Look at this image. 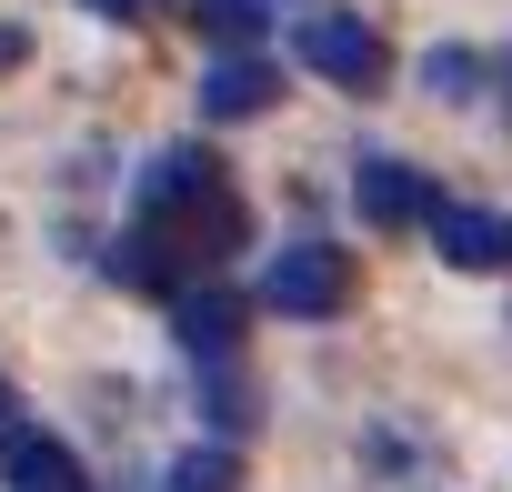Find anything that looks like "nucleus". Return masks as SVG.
<instances>
[{
  "instance_id": "obj_1",
  "label": "nucleus",
  "mask_w": 512,
  "mask_h": 492,
  "mask_svg": "<svg viewBox=\"0 0 512 492\" xmlns=\"http://www.w3.org/2000/svg\"><path fill=\"white\" fill-rule=\"evenodd\" d=\"M262 302L292 312V322H332V312L352 302V262L332 252V241H292V252L262 272Z\"/></svg>"
},
{
  "instance_id": "obj_2",
  "label": "nucleus",
  "mask_w": 512,
  "mask_h": 492,
  "mask_svg": "<svg viewBox=\"0 0 512 492\" xmlns=\"http://www.w3.org/2000/svg\"><path fill=\"white\" fill-rule=\"evenodd\" d=\"M302 71H322V81H342V91H382L392 51H382L372 21H352V11H312V21H302Z\"/></svg>"
},
{
  "instance_id": "obj_3",
  "label": "nucleus",
  "mask_w": 512,
  "mask_h": 492,
  "mask_svg": "<svg viewBox=\"0 0 512 492\" xmlns=\"http://www.w3.org/2000/svg\"><path fill=\"white\" fill-rule=\"evenodd\" d=\"M151 231H161V272H171V262H221L231 241H241V191H231V181H211V191H191V201L151 211Z\"/></svg>"
},
{
  "instance_id": "obj_4",
  "label": "nucleus",
  "mask_w": 512,
  "mask_h": 492,
  "mask_svg": "<svg viewBox=\"0 0 512 492\" xmlns=\"http://www.w3.org/2000/svg\"><path fill=\"white\" fill-rule=\"evenodd\" d=\"M352 201H362L372 231H412V221H432V181H422L412 161H392V151H372V161L352 171Z\"/></svg>"
},
{
  "instance_id": "obj_5",
  "label": "nucleus",
  "mask_w": 512,
  "mask_h": 492,
  "mask_svg": "<svg viewBox=\"0 0 512 492\" xmlns=\"http://www.w3.org/2000/svg\"><path fill=\"white\" fill-rule=\"evenodd\" d=\"M432 241H442L452 272H502L512 262V221L482 211V201H432Z\"/></svg>"
},
{
  "instance_id": "obj_6",
  "label": "nucleus",
  "mask_w": 512,
  "mask_h": 492,
  "mask_svg": "<svg viewBox=\"0 0 512 492\" xmlns=\"http://www.w3.org/2000/svg\"><path fill=\"white\" fill-rule=\"evenodd\" d=\"M272 101H282V71L262 51H221L211 81H201V111L211 121H251V111H272Z\"/></svg>"
},
{
  "instance_id": "obj_7",
  "label": "nucleus",
  "mask_w": 512,
  "mask_h": 492,
  "mask_svg": "<svg viewBox=\"0 0 512 492\" xmlns=\"http://www.w3.org/2000/svg\"><path fill=\"white\" fill-rule=\"evenodd\" d=\"M0 482L11 492H81V462H71V442H51V432H0Z\"/></svg>"
},
{
  "instance_id": "obj_8",
  "label": "nucleus",
  "mask_w": 512,
  "mask_h": 492,
  "mask_svg": "<svg viewBox=\"0 0 512 492\" xmlns=\"http://www.w3.org/2000/svg\"><path fill=\"white\" fill-rule=\"evenodd\" d=\"M211 181H221V161H211L201 141H171V151H151V171H141L131 201H141V221H151V211H171V201H191V191H211Z\"/></svg>"
},
{
  "instance_id": "obj_9",
  "label": "nucleus",
  "mask_w": 512,
  "mask_h": 492,
  "mask_svg": "<svg viewBox=\"0 0 512 492\" xmlns=\"http://www.w3.org/2000/svg\"><path fill=\"white\" fill-rule=\"evenodd\" d=\"M171 332H181L191 362H231V352H241V302H231V292H181Z\"/></svg>"
},
{
  "instance_id": "obj_10",
  "label": "nucleus",
  "mask_w": 512,
  "mask_h": 492,
  "mask_svg": "<svg viewBox=\"0 0 512 492\" xmlns=\"http://www.w3.org/2000/svg\"><path fill=\"white\" fill-rule=\"evenodd\" d=\"M151 492H241V462H231L221 442H201V452H171Z\"/></svg>"
},
{
  "instance_id": "obj_11",
  "label": "nucleus",
  "mask_w": 512,
  "mask_h": 492,
  "mask_svg": "<svg viewBox=\"0 0 512 492\" xmlns=\"http://www.w3.org/2000/svg\"><path fill=\"white\" fill-rule=\"evenodd\" d=\"M201 412H211L221 432H251V382H241L231 362H201Z\"/></svg>"
},
{
  "instance_id": "obj_12",
  "label": "nucleus",
  "mask_w": 512,
  "mask_h": 492,
  "mask_svg": "<svg viewBox=\"0 0 512 492\" xmlns=\"http://www.w3.org/2000/svg\"><path fill=\"white\" fill-rule=\"evenodd\" d=\"M201 31L221 51H251V41H262V0H201Z\"/></svg>"
},
{
  "instance_id": "obj_13",
  "label": "nucleus",
  "mask_w": 512,
  "mask_h": 492,
  "mask_svg": "<svg viewBox=\"0 0 512 492\" xmlns=\"http://www.w3.org/2000/svg\"><path fill=\"white\" fill-rule=\"evenodd\" d=\"M432 91L442 101H472V51H432Z\"/></svg>"
},
{
  "instance_id": "obj_14",
  "label": "nucleus",
  "mask_w": 512,
  "mask_h": 492,
  "mask_svg": "<svg viewBox=\"0 0 512 492\" xmlns=\"http://www.w3.org/2000/svg\"><path fill=\"white\" fill-rule=\"evenodd\" d=\"M91 11H101V21H141V11H151V0H91Z\"/></svg>"
},
{
  "instance_id": "obj_15",
  "label": "nucleus",
  "mask_w": 512,
  "mask_h": 492,
  "mask_svg": "<svg viewBox=\"0 0 512 492\" xmlns=\"http://www.w3.org/2000/svg\"><path fill=\"white\" fill-rule=\"evenodd\" d=\"M11 412H21V402H11V382H0V432H11Z\"/></svg>"
}]
</instances>
